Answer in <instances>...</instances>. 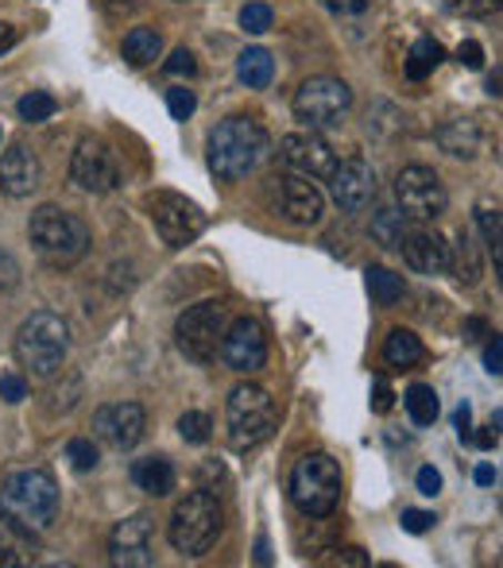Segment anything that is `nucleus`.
Here are the masks:
<instances>
[{
  "mask_svg": "<svg viewBox=\"0 0 503 568\" xmlns=\"http://www.w3.org/2000/svg\"><path fill=\"white\" fill-rule=\"evenodd\" d=\"M59 484L47 468H20L0 484V515H8L28 534L51 530L59 518Z\"/></svg>",
  "mask_w": 503,
  "mask_h": 568,
  "instance_id": "obj_1",
  "label": "nucleus"
},
{
  "mask_svg": "<svg viewBox=\"0 0 503 568\" xmlns=\"http://www.w3.org/2000/svg\"><path fill=\"white\" fill-rule=\"evenodd\" d=\"M268 151H271V140L260 120L225 116L210 132V171L218 174L221 182H241L268 159Z\"/></svg>",
  "mask_w": 503,
  "mask_h": 568,
  "instance_id": "obj_2",
  "label": "nucleus"
},
{
  "mask_svg": "<svg viewBox=\"0 0 503 568\" xmlns=\"http://www.w3.org/2000/svg\"><path fill=\"white\" fill-rule=\"evenodd\" d=\"M221 530H225V510H221L218 495L198 487L187 499L174 503L171 523H167V538L179 554L187 557H202L218 546Z\"/></svg>",
  "mask_w": 503,
  "mask_h": 568,
  "instance_id": "obj_3",
  "label": "nucleus"
},
{
  "mask_svg": "<svg viewBox=\"0 0 503 568\" xmlns=\"http://www.w3.org/2000/svg\"><path fill=\"white\" fill-rule=\"evenodd\" d=\"M28 236L51 267H74L90 252V229H85V221L59 210V205H39L28 221Z\"/></svg>",
  "mask_w": 503,
  "mask_h": 568,
  "instance_id": "obj_4",
  "label": "nucleus"
},
{
  "mask_svg": "<svg viewBox=\"0 0 503 568\" xmlns=\"http://www.w3.org/2000/svg\"><path fill=\"white\" fill-rule=\"evenodd\" d=\"M67 352H70V325L59 314H51V310H36L20 325V333H16V359L31 375H39V379L59 375V367L67 364Z\"/></svg>",
  "mask_w": 503,
  "mask_h": 568,
  "instance_id": "obj_5",
  "label": "nucleus"
},
{
  "mask_svg": "<svg viewBox=\"0 0 503 568\" xmlns=\"http://www.w3.org/2000/svg\"><path fill=\"white\" fill-rule=\"evenodd\" d=\"M291 503L306 518H330L341 503V464L330 453H306L291 471Z\"/></svg>",
  "mask_w": 503,
  "mask_h": 568,
  "instance_id": "obj_6",
  "label": "nucleus"
},
{
  "mask_svg": "<svg viewBox=\"0 0 503 568\" xmlns=\"http://www.w3.org/2000/svg\"><path fill=\"white\" fill-rule=\"evenodd\" d=\"M225 418H229V442H233V449L244 453V449L263 445L275 434L279 406L260 383H241V387H233V395H229Z\"/></svg>",
  "mask_w": 503,
  "mask_h": 568,
  "instance_id": "obj_7",
  "label": "nucleus"
},
{
  "mask_svg": "<svg viewBox=\"0 0 503 568\" xmlns=\"http://www.w3.org/2000/svg\"><path fill=\"white\" fill-rule=\"evenodd\" d=\"M225 329H229V306L221 298H205L174 322V341H179V352L187 359L213 364V356L221 352Z\"/></svg>",
  "mask_w": 503,
  "mask_h": 568,
  "instance_id": "obj_8",
  "label": "nucleus"
},
{
  "mask_svg": "<svg viewBox=\"0 0 503 568\" xmlns=\"http://www.w3.org/2000/svg\"><path fill=\"white\" fill-rule=\"evenodd\" d=\"M291 109L306 128H333L353 109V90L341 78H306L294 93Z\"/></svg>",
  "mask_w": 503,
  "mask_h": 568,
  "instance_id": "obj_9",
  "label": "nucleus"
},
{
  "mask_svg": "<svg viewBox=\"0 0 503 568\" xmlns=\"http://www.w3.org/2000/svg\"><path fill=\"white\" fill-rule=\"evenodd\" d=\"M148 213H151V225H155L159 240H163L167 247H174V252L194 244L205 229V213L198 210L194 202H187L182 194H174V190H155V194H148Z\"/></svg>",
  "mask_w": 503,
  "mask_h": 568,
  "instance_id": "obj_10",
  "label": "nucleus"
},
{
  "mask_svg": "<svg viewBox=\"0 0 503 568\" xmlns=\"http://www.w3.org/2000/svg\"><path fill=\"white\" fill-rule=\"evenodd\" d=\"M395 197H399V210L406 213L411 221H437L450 205L445 197V186L430 166H403L395 179Z\"/></svg>",
  "mask_w": 503,
  "mask_h": 568,
  "instance_id": "obj_11",
  "label": "nucleus"
},
{
  "mask_svg": "<svg viewBox=\"0 0 503 568\" xmlns=\"http://www.w3.org/2000/svg\"><path fill=\"white\" fill-rule=\"evenodd\" d=\"M70 182L85 194H109V190L121 186V163H117V151L105 140H93L85 135L74 148L70 159Z\"/></svg>",
  "mask_w": 503,
  "mask_h": 568,
  "instance_id": "obj_12",
  "label": "nucleus"
},
{
  "mask_svg": "<svg viewBox=\"0 0 503 568\" xmlns=\"http://www.w3.org/2000/svg\"><path fill=\"white\" fill-rule=\"evenodd\" d=\"M221 359L237 375L260 372L268 364V333H263V325L252 322V317H237L225 329V337H221Z\"/></svg>",
  "mask_w": 503,
  "mask_h": 568,
  "instance_id": "obj_13",
  "label": "nucleus"
},
{
  "mask_svg": "<svg viewBox=\"0 0 503 568\" xmlns=\"http://www.w3.org/2000/svg\"><path fill=\"white\" fill-rule=\"evenodd\" d=\"M279 159L286 171L306 174V179H330L338 166V151L310 128V132H291L279 140Z\"/></svg>",
  "mask_w": 503,
  "mask_h": 568,
  "instance_id": "obj_14",
  "label": "nucleus"
},
{
  "mask_svg": "<svg viewBox=\"0 0 503 568\" xmlns=\"http://www.w3.org/2000/svg\"><path fill=\"white\" fill-rule=\"evenodd\" d=\"M330 194H333V202H338L345 213L369 210L372 197H376V171H372L369 159L353 155V159H345V163L333 166Z\"/></svg>",
  "mask_w": 503,
  "mask_h": 568,
  "instance_id": "obj_15",
  "label": "nucleus"
},
{
  "mask_svg": "<svg viewBox=\"0 0 503 568\" xmlns=\"http://www.w3.org/2000/svg\"><path fill=\"white\" fill-rule=\"evenodd\" d=\"M143 429H148V414L140 403H109L93 414V434L121 453L143 442Z\"/></svg>",
  "mask_w": 503,
  "mask_h": 568,
  "instance_id": "obj_16",
  "label": "nucleus"
},
{
  "mask_svg": "<svg viewBox=\"0 0 503 568\" xmlns=\"http://www.w3.org/2000/svg\"><path fill=\"white\" fill-rule=\"evenodd\" d=\"M151 534H155V518L151 515H132L124 523H117L113 538H109V557L113 565L124 568H151L155 554H151Z\"/></svg>",
  "mask_w": 503,
  "mask_h": 568,
  "instance_id": "obj_17",
  "label": "nucleus"
},
{
  "mask_svg": "<svg viewBox=\"0 0 503 568\" xmlns=\"http://www.w3.org/2000/svg\"><path fill=\"white\" fill-rule=\"evenodd\" d=\"M279 213L294 225H318L325 213V197L306 174H286L279 179Z\"/></svg>",
  "mask_w": 503,
  "mask_h": 568,
  "instance_id": "obj_18",
  "label": "nucleus"
},
{
  "mask_svg": "<svg viewBox=\"0 0 503 568\" xmlns=\"http://www.w3.org/2000/svg\"><path fill=\"white\" fill-rule=\"evenodd\" d=\"M43 182V163L28 143H12L0 155V190L8 197H31Z\"/></svg>",
  "mask_w": 503,
  "mask_h": 568,
  "instance_id": "obj_19",
  "label": "nucleus"
},
{
  "mask_svg": "<svg viewBox=\"0 0 503 568\" xmlns=\"http://www.w3.org/2000/svg\"><path fill=\"white\" fill-rule=\"evenodd\" d=\"M399 252H403L406 267L419 271V275H442V271H450V244L430 229H406L403 240H399Z\"/></svg>",
  "mask_w": 503,
  "mask_h": 568,
  "instance_id": "obj_20",
  "label": "nucleus"
},
{
  "mask_svg": "<svg viewBox=\"0 0 503 568\" xmlns=\"http://www.w3.org/2000/svg\"><path fill=\"white\" fill-rule=\"evenodd\" d=\"M437 143H442V151H445V155H453V159H476V155H481V148H484V132H481V124H476V120L453 116V120H445V124L437 128Z\"/></svg>",
  "mask_w": 503,
  "mask_h": 568,
  "instance_id": "obj_21",
  "label": "nucleus"
},
{
  "mask_svg": "<svg viewBox=\"0 0 503 568\" xmlns=\"http://www.w3.org/2000/svg\"><path fill=\"white\" fill-rule=\"evenodd\" d=\"M132 484L140 487V491L163 499V495L174 491V464L167 460V456H143V460L132 464Z\"/></svg>",
  "mask_w": 503,
  "mask_h": 568,
  "instance_id": "obj_22",
  "label": "nucleus"
},
{
  "mask_svg": "<svg viewBox=\"0 0 503 568\" xmlns=\"http://www.w3.org/2000/svg\"><path fill=\"white\" fill-rule=\"evenodd\" d=\"M450 271L461 278V283H481L484 275V260H481V244H476L473 229H461L457 232V244L450 247Z\"/></svg>",
  "mask_w": 503,
  "mask_h": 568,
  "instance_id": "obj_23",
  "label": "nucleus"
},
{
  "mask_svg": "<svg viewBox=\"0 0 503 568\" xmlns=\"http://www.w3.org/2000/svg\"><path fill=\"white\" fill-rule=\"evenodd\" d=\"M426 356V348H422V341L414 337L411 329H391L388 341H383V359H388L391 367H414L419 359Z\"/></svg>",
  "mask_w": 503,
  "mask_h": 568,
  "instance_id": "obj_24",
  "label": "nucleus"
},
{
  "mask_svg": "<svg viewBox=\"0 0 503 568\" xmlns=\"http://www.w3.org/2000/svg\"><path fill=\"white\" fill-rule=\"evenodd\" d=\"M271 74H275V62L263 47H249V51L237 59V78H241L249 90H268Z\"/></svg>",
  "mask_w": 503,
  "mask_h": 568,
  "instance_id": "obj_25",
  "label": "nucleus"
},
{
  "mask_svg": "<svg viewBox=\"0 0 503 568\" xmlns=\"http://www.w3.org/2000/svg\"><path fill=\"white\" fill-rule=\"evenodd\" d=\"M163 54V36L155 28H132L124 36V59L132 67H151Z\"/></svg>",
  "mask_w": 503,
  "mask_h": 568,
  "instance_id": "obj_26",
  "label": "nucleus"
},
{
  "mask_svg": "<svg viewBox=\"0 0 503 568\" xmlns=\"http://www.w3.org/2000/svg\"><path fill=\"white\" fill-rule=\"evenodd\" d=\"M442 59H445L442 43H434V39H419V43L406 51L403 70H406V78H411V82H426V78L442 67Z\"/></svg>",
  "mask_w": 503,
  "mask_h": 568,
  "instance_id": "obj_27",
  "label": "nucleus"
},
{
  "mask_svg": "<svg viewBox=\"0 0 503 568\" xmlns=\"http://www.w3.org/2000/svg\"><path fill=\"white\" fill-rule=\"evenodd\" d=\"M28 530L12 523L8 515H0V568H20L28 565Z\"/></svg>",
  "mask_w": 503,
  "mask_h": 568,
  "instance_id": "obj_28",
  "label": "nucleus"
},
{
  "mask_svg": "<svg viewBox=\"0 0 503 568\" xmlns=\"http://www.w3.org/2000/svg\"><path fill=\"white\" fill-rule=\"evenodd\" d=\"M369 275V294L376 298V306H395V302H403V294H406V286H403V275H395V271H388V267H369L364 271Z\"/></svg>",
  "mask_w": 503,
  "mask_h": 568,
  "instance_id": "obj_29",
  "label": "nucleus"
},
{
  "mask_svg": "<svg viewBox=\"0 0 503 568\" xmlns=\"http://www.w3.org/2000/svg\"><path fill=\"white\" fill-rule=\"evenodd\" d=\"M406 414H411L414 426H434L437 422V410H442V403H437L434 387H426V383H414L411 390H406Z\"/></svg>",
  "mask_w": 503,
  "mask_h": 568,
  "instance_id": "obj_30",
  "label": "nucleus"
},
{
  "mask_svg": "<svg viewBox=\"0 0 503 568\" xmlns=\"http://www.w3.org/2000/svg\"><path fill=\"white\" fill-rule=\"evenodd\" d=\"M406 213L403 210H395V205H388V210H380L376 217H372V236L380 240L383 247H399V240H403V232L411 229L406 225Z\"/></svg>",
  "mask_w": 503,
  "mask_h": 568,
  "instance_id": "obj_31",
  "label": "nucleus"
},
{
  "mask_svg": "<svg viewBox=\"0 0 503 568\" xmlns=\"http://www.w3.org/2000/svg\"><path fill=\"white\" fill-rule=\"evenodd\" d=\"M476 229L484 232V244H489V255H492V263H496V275L503 283V213L481 210L476 213Z\"/></svg>",
  "mask_w": 503,
  "mask_h": 568,
  "instance_id": "obj_32",
  "label": "nucleus"
},
{
  "mask_svg": "<svg viewBox=\"0 0 503 568\" xmlns=\"http://www.w3.org/2000/svg\"><path fill=\"white\" fill-rule=\"evenodd\" d=\"M54 109H59V101H54L51 93L31 90L28 98H20L16 113H20V120H28V124H43V120H51V116H54Z\"/></svg>",
  "mask_w": 503,
  "mask_h": 568,
  "instance_id": "obj_33",
  "label": "nucleus"
},
{
  "mask_svg": "<svg viewBox=\"0 0 503 568\" xmlns=\"http://www.w3.org/2000/svg\"><path fill=\"white\" fill-rule=\"evenodd\" d=\"M179 434H182V442H187V445H205L213 437L210 414H205V410H187L179 418Z\"/></svg>",
  "mask_w": 503,
  "mask_h": 568,
  "instance_id": "obj_34",
  "label": "nucleus"
},
{
  "mask_svg": "<svg viewBox=\"0 0 503 568\" xmlns=\"http://www.w3.org/2000/svg\"><path fill=\"white\" fill-rule=\"evenodd\" d=\"M271 23H275V12H271L268 4H260V0L241 8V28L249 31V36H263V31H271Z\"/></svg>",
  "mask_w": 503,
  "mask_h": 568,
  "instance_id": "obj_35",
  "label": "nucleus"
},
{
  "mask_svg": "<svg viewBox=\"0 0 503 568\" xmlns=\"http://www.w3.org/2000/svg\"><path fill=\"white\" fill-rule=\"evenodd\" d=\"M445 12L461 16V20H484L500 8V0H442Z\"/></svg>",
  "mask_w": 503,
  "mask_h": 568,
  "instance_id": "obj_36",
  "label": "nucleus"
},
{
  "mask_svg": "<svg viewBox=\"0 0 503 568\" xmlns=\"http://www.w3.org/2000/svg\"><path fill=\"white\" fill-rule=\"evenodd\" d=\"M67 460L74 464V471H93L98 468V445H93L90 437H74V442L67 445Z\"/></svg>",
  "mask_w": 503,
  "mask_h": 568,
  "instance_id": "obj_37",
  "label": "nucleus"
},
{
  "mask_svg": "<svg viewBox=\"0 0 503 568\" xmlns=\"http://www.w3.org/2000/svg\"><path fill=\"white\" fill-rule=\"evenodd\" d=\"M167 109H171L174 120H190L198 109V98L194 90H187V85H174V90H167Z\"/></svg>",
  "mask_w": 503,
  "mask_h": 568,
  "instance_id": "obj_38",
  "label": "nucleus"
},
{
  "mask_svg": "<svg viewBox=\"0 0 503 568\" xmlns=\"http://www.w3.org/2000/svg\"><path fill=\"white\" fill-rule=\"evenodd\" d=\"M163 70H167V74H174V78H194L198 74V62H194V54L182 47V51H174L171 59L163 62Z\"/></svg>",
  "mask_w": 503,
  "mask_h": 568,
  "instance_id": "obj_39",
  "label": "nucleus"
},
{
  "mask_svg": "<svg viewBox=\"0 0 503 568\" xmlns=\"http://www.w3.org/2000/svg\"><path fill=\"white\" fill-rule=\"evenodd\" d=\"M414 487H419V495H426V499H434V495H442V476H437L434 464H422L419 476H414Z\"/></svg>",
  "mask_w": 503,
  "mask_h": 568,
  "instance_id": "obj_40",
  "label": "nucleus"
},
{
  "mask_svg": "<svg viewBox=\"0 0 503 568\" xmlns=\"http://www.w3.org/2000/svg\"><path fill=\"white\" fill-rule=\"evenodd\" d=\"M0 398H4V403H23V398H28V383H23V375H16V372L0 375Z\"/></svg>",
  "mask_w": 503,
  "mask_h": 568,
  "instance_id": "obj_41",
  "label": "nucleus"
},
{
  "mask_svg": "<svg viewBox=\"0 0 503 568\" xmlns=\"http://www.w3.org/2000/svg\"><path fill=\"white\" fill-rule=\"evenodd\" d=\"M399 523H403L406 534H426L430 526L437 523V518L430 515V510H403V518H399Z\"/></svg>",
  "mask_w": 503,
  "mask_h": 568,
  "instance_id": "obj_42",
  "label": "nucleus"
},
{
  "mask_svg": "<svg viewBox=\"0 0 503 568\" xmlns=\"http://www.w3.org/2000/svg\"><path fill=\"white\" fill-rule=\"evenodd\" d=\"M457 62L469 70H481L484 67V47L476 43V39H465V43L457 47Z\"/></svg>",
  "mask_w": 503,
  "mask_h": 568,
  "instance_id": "obj_43",
  "label": "nucleus"
},
{
  "mask_svg": "<svg viewBox=\"0 0 503 568\" xmlns=\"http://www.w3.org/2000/svg\"><path fill=\"white\" fill-rule=\"evenodd\" d=\"M391 406H395V390H391L383 379H376V383H372V410H376V414H388Z\"/></svg>",
  "mask_w": 503,
  "mask_h": 568,
  "instance_id": "obj_44",
  "label": "nucleus"
},
{
  "mask_svg": "<svg viewBox=\"0 0 503 568\" xmlns=\"http://www.w3.org/2000/svg\"><path fill=\"white\" fill-rule=\"evenodd\" d=\"M16 283H20V263L8 252H0V291H12Z\"/></svg>",
  "mask_w": 503,
  "mask_h": 568,
  "instance_id": "obj_45",
  "label": "nucleus"
},
{
  "mask_svg": "<svg viewBox=\"0 0 503 568\" xmlns=\"http://www.w3.org/2000/svg\"><path fill=\"white\" fill-rule=\"evenodd\" d=\"M484 367H489L492 375H503V337L500 333L489 341V348H484Z\"/></svg>",
  "mask_w": 503,
  "mask_h": 568,
  "instance_id": "obj_46",
  "label": "nucleus"
},
{
  "mask_svg": "<svg viewBox=\"0 0 503 568\" xmlns=\"http://www.w3.org/2000/svg\"><path fill=\"white\" fill-rule=\"evenodd\" d=\"M453 422H457V437L469 445V434H473V406L461 403V406H457V414H453Z\"/></svg>",
  "mask_w": 503,
  "mask_h": 568,
  "instance_id": "obj_47",
  "label": "nucleus"
},
{
  "mask_svg": "<svg viewBox=\"0 0 503 568\" xmlns=\"http://www.w3.org/2000/svg\"><path fill=\"white\" fill-rule=\"evenodd\" d=\"M496 442H500V434L496 429H481V434H469V445H476V449H496Z\"/></svg>",
  "mask_w": 503,
  "mask_h": 568,
  "instance_id": "obj_48",
  "label": "nucleus"
},
{
  "mask_svg": "<svg viewBox=\"0 0 503 568\" xmlns=\"http://www.w3.org/2000/svg\"><path fill=\"white\" fill-rule=\"evenodd\" d=\"M338 561H341V565H356V568H364V565H369V554H364V549H341Z\"/></svg>",
  "mask_w": 503,
  "mask_h": 568,
  "instance_id": "obj_49",
  "label": "nucleus"
},
{
  "mask_svg": "<svg viewBox=\"0 0 503 568\" xmlns=\"http://www.w3.org/2000/svg\"><path fill=\"white\" fill-rule=\"evenodd\" d=\"M16 39H20V31H16L12 23H0V54H4L8 47H16Z\"/></svg>",
  "mask_w": 503,
  "mask_h": 568,
  "instance_id": "obj_50",
  "label": "nucleus"
},
{
  "mask_svg": "<svg viewBox=\"0 0 503 568\" xmlns=\"http://www.w3.org/2000/svg\"><path fill=\"white\" fill-rule=\"evenodd\" d=\"M484 329H489V325H484V317H469V322H465V337L469 341H481Z\"/></svg>",
  "mask_w": 503,
  "mask_h": 568,
  "instance_id": "obj_51",
  "label": "nucleus"
},
{
  "mask_svg": "<svg viewBox=\"0 0 503 568\" xmlns=\"http://www.w3.org/2000/svg\"><path fill=\"white\" fill-rule=\"evenodd\" d=\"M476 484L481 487L496 484V468H492V464H481V468H476Z\"/></svg>",
  "mask_w": 503,
  "mask_h": 568,
  "instance_id": "obj_52",
  "label": "nucleus"
},
{
  "mask_svg": "<svg viewBox=\"0 0 503 568\" xmlns=\"http://www.w3.org/2000/svg\"><path fill=\"white\" fill-rule=\"evenodd\" d=\"M255 561H260V565H271V554H268V541H255Z\"/></svg>",
  "mask_w": 503,
  "mask_h": 568,
  "instance_id": "obj_53",
  "label": "nucleus"
},
{
  "mask_svg": "<svg viewBox=\"0 0 503 568\" xmlns=\"http://www.w3.org/2000/svg\"><path fill=\"white\" fill-rule=\"evenodd\" d=\"M489 93H503V70H500V74H492V78H489Z\"/></svg>",
  "mask_w": 503,
  "mask_h": 568,
  "instance_id": "obj_54",
  "label": "nucleus"
},
{
  "mask_svg": "<svg viewBox=\"0 0 503 568\" xmlns=\"http://www.w3.org/2000/svg\"><path fill=\"white\" fill-rule=\"evenodd\" d=\"M492 429H496V434H503V410H496V418H492Z\"/></svg>",
  "mask_w": 503,
  "mask_h": 568,
  "instance_id": "obj_55",
  "label": "nucleus"
},
{
  "mask_svg": "<svg viewBox=\"0 0 503 568\" xmlns=\"http://www.w3.org/2000/svg\"><path fill=\"white\" fill-rule=\"evenodd\" d=\"M109 4H124V8H132V4H135V0H109Z\"/></svg>",
  "mask_w": 503,
  "mask_h": 568,
  "instance_id": "obj_56",
  "label": "nucleus"
},
{
  "mask_svg": "<svg viewBox=\"0 0 503 568\" xmlns=\"http://www.w3.org/2000/svg\"><path fill=\"white\" fill-rule=\"evenodd\" d=\"M0 140H4V132H0Z\"/></svg>",
  "mask_w": 503,
  "mask_h": 568,
  "instance_id": "obj_57",
  "label": "nucleus"
}]
</instances>
